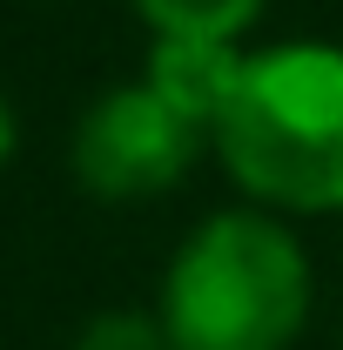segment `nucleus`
Listing matches in <instances>:
<instances>
[{"instance_id": "f257e3e1", "label": "nucleus", "mask_w": 343, "mask_h": 350, "mask_svg": "<svg viewBox=\"0 0 343 350\" xmlns=\"http://www.w3.org/2000/svg\"><path fill=\"white\" fill-rule=\"evenodd\" d=\"M209 148L269 216H343V41L249 47Z\"/></svg>"}, {"instance_id": "f03ea898", "label": "nucleus", "mask_w": 343, "mask_h": 350, "mask_svg": "<svg viewBox=\"0 0 343 350\" xmlns=\"http://www.w3.org/2000/svg\"><path fill=\"white\" fill-rule=\"evenodd\" d=\"M316 310V269L290 229L256 202L209 209L162 269L155 317L175 350H297Z\"/></svg>"}, {"instance_id": "7ed1b4c3", "label": "nucleus", "mask_w": 343, "mask_h": 350, "mask_svg": "<svg viewBox=\"0 0 343 350\" xmlns=\"http://www.w3.org/2000/svg\"><path fill=\"white\" fill-rule=\"evenodd\" d=\"M202 148H209V135L135 75V81L101 88L81 108L68 169L94 202H155L195 169Z\"/></svg>"}, {"instance_id": "20e7f679", "label": "nucleus", "mask_w": 343, "mask_h": 350, "mask_svg": "<svg viewBox=\"0 0 343 350\" xmlns=\"http://www.w3.org/2000/svg\"><path fill=\"white\" fill-rule=\"evenodd\" d=\"M243 54L249 47H236V41H148L141 81L209 135L222 101H229V88H236V75H243Z\"/></svg>"}, {"instance_id": "39448f33", "label": "nucleus", "mask_w": 343, "mask_h": 350, "mask_svg": "<svg viewBox=\"0 0 343 350\" xmlns=\"http://www.w3.org/2000/svg\"><path fill=\"white\" fill-rule=\"evenodd\" d=\"M269 0H135L148 41H249Z\"/></svg>"}, {"instance_id": "423d86ee", "label": "nucleus", "mask_w": 343, "mask_h": 350, "mask_svg": "<svg viewBox=\"0 0 343 350\" xmlns=\"http://www.w3.org/2000/svg\"><path fill=\"white\" fill-rule=\"evenodd\" d=\"M74 350H175L155 310H94L81 323Z\"/></svg>"}, {"instance_id": "0eeeda50", "label": "nucleus", "mask_w": 343, "mask_h": 350, "mask_svg": "<svg viewBox=\"0 0 343 350\" xmlns=\"http://www.w3.org/2000/svg\"><path fill=\"white\" fill-rule=\"evenodd\" d=\"M14 148H20V122H14V101H7V88H0V169L14 162Z\"/></svg>"}, {"instance_id": "6e6552de", "label": "nucleus", "mask_w": 343, "mask_h": 350, "mask_svg": "<svg viewBox=\"0 0 343 350\" xmlns=\"http://www.w3.org/2000/svg\"><path fill=\"white\" fill-rule=\"evenodd\" d=\"M337 350H343V344H337Z\"/></svg>"}]
</instances>
